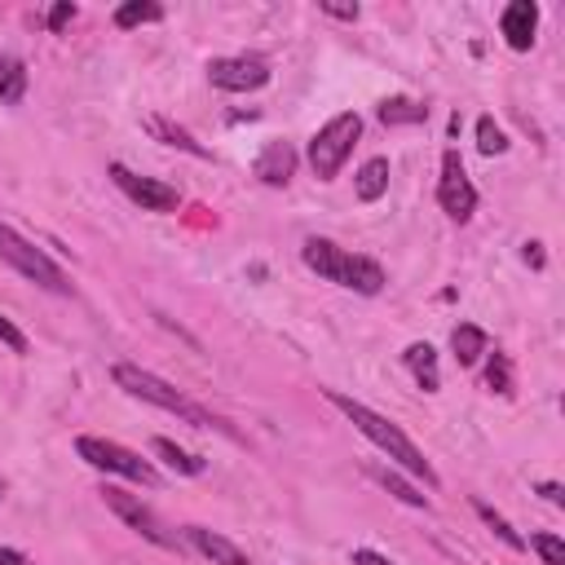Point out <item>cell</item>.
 <instances>
[{
  "mask_svg": "<svg viewBox=\"0 0 565 565\" xmlns=\"http://www.w3.org/2000/svg\"><path fill=\"white\" fill-rule=\"evenodd\" d=\"M327 402H331V406H335V411H340V415H344V419H349V424H353L380 455H388L402 472L419 477L424 486H437V472H433V463L424 459V450H419V446H415L388 415L371 411L366 402H358V397H349V393H340V388H327Z\"/></svg>",
  "mask_w": 565,
  "mask_h": 565,
  "instance_id": "cell-1",
  "label": "cell"
},
{
  "mask_svg": "<svg viewBox=\"0 0 565 565\" xmlns=\"http://www.w3.org/2000/svg\"><path fill=\"white\" fill-rule=\"evenodd\" d=\"M110 380H115L128 397L150 402V406H159V411L177 415V419H181V424H190V428H225L207 406H199L194 397H185L181 388H172L163 375H154V371L137 366V362H115V366H110Z\"/></svg>",
  "mask_w": 565,
  "mask_h": 565,
  "instance_id": "cell-2",
  "label": "cell"
},
{
  "mask_svg": "<svg viewBox=\"0 0 565 565\" xmlns=\"http://www.w3.org/2000/svg\"><path fill=\"white\" fill-rule=\"evenodd\" d=\"M300 260H305L318 278H327V282H335V287H349V291H358V296H380V291H384V269H380V260L358 256V252H344V247H335L331 238H305Z\"/></svg>",
  "mask_w": 565,
  "mask_h": 565,
  "instance_id": "cell-3",
  "label": "cell"
},
{
  "mask_svg": "<svg viewBox=\"0 0 565 565\" xmlns=\"http://www.w3.org/2000/svg\"><path fill=\"white\" fill-rule=\"evenodd\" d=\"M0 260L9 265V269H18L22 278H31L35 287H44V291H53V296H66L71 291V282H66V269L49 256V252H40L31 238H22L9 221H0Z\"/></svg>",
  "mask_w": 565,
  "mask_h": 565,
  "instance_id": "cell-4",
  "label": "cell"
},
{
  "mask_svg": "<svg viewBox=\"0 0 565 565\" xmlns=\"http://www.w3.org/2000/svg\"><path fill=\"white\" fill-rule=\"evenodd\" d=\"M358 137H362V115H358V110L331 115V119L313 132V141H309V168H313V177H318V181H331V177L344 168V159L353 154Z\"/></svg>",
  "mask_w": 565,
  "mask_h": 565,
  "instance_id": "cell-5",
  "label": "cell"
},
{
  "mask_svg": "<svg viewBox=\"0 0 565 565\" xmlns=\"http://www.w3.org/2000/svg\"><path fill=\"white\" fill-rule=\"evenodd\" d=\"M75 455H79L88 468H97V472H115V477H128V481H137V486H159L154 463L141 459L137 450L110 441V437H93V433H84V437H75Z\"/></svg>",
  "mask_w": 565,
  "mask_h": 565,
  "instance_id": "cell-6",
  "label": "cell"
},
{
  "mask_svg": "<svg viewBox=\"0 0 565 565\" xmlns=\"http://www.w3.org/2000/svg\"><path fill=\"white\" fill-rule=\"evenodd\" d=\"M102 499H106V508H110L128 530H137L146 543H154V547H163V552H177V534H168V525L154 516L150 503H141L137 494H128V490H119V486H106Z\"/></svg>",
  "mask_w": 565,
  "mask_h": 565,
  "instance_id": "cell-7",
  "label": "cell"
},
{
  "mask_svg": "<svg viewBox=\"0 0 565 565\" xmlns=\"http://www.w3.org/2000/svg\"><path fill=\"white\" fill-rule=\"evenodd\" d=\"M207 79L225 93H256L269 84V62L260 53H230L207 62Z\"/></svg>",
  "mask_w": 565,
  "mask_h": 565,
  "instance_id": "cell-8",
  "label": "cell"
},
{
  "mask_svg": "<svg viewBox=\"0 0 565 565\" xmlns=\"http://www.w3.org/2000/svg\"><path fill=\"white\" fill-rule=\"evenodd\" d=\"M110 181H115L141 212H177V203H181V190H177V185H168V181H159V177H141V172H132V168H124V163H110Z\"/></svg>",
  "mask_w": 565,
  "mask_h": 565,
  "instance_id": "cell-9",
  "label": "cell"
},
{
  "mask_svg": "<svg viewBox=\"0 0 565 565\" xmlns=\"http://www.w3.org/2000/svg\"><path fill=\"white\" fill-rule=\"evenodd\" d=\"M437 203H441V212H446L450 221H468V216L477 212V190H472V181H468V172H463L459 150H446V154H441Z\"/></svg>",
  "mask_w": 565,
  "mask_h": 565,
  "instance_id": "cell-10",
  "label": "cell"
},
{
  "mask_svg": "<svg viewBox=\"0 0 565 565\" xmlns=\"http://www.w3.org/2000/svg\"><path fill=\"white\" fill-rule=\"evenodd\" d=\"M499 31L508 40V49L525 53L534 44V31H539V4L534 0H512L503 13H499Z\"/></svg>",
  "mask_w": 565,
  "mask_h": 565,
  "instance_id": "cell-11",
  "label": "cell"
},
{
  "mask_svg": "<svg viewBox=\"0 0 565 565\" xmlns=\"http://www.w3.org/2000/svg\"><path fill=\"white\" fill-rule=\"evenodd\" d=\"M185 539H190V547H194L199 556H207L212 565H252V556H247L234 539H225V534H216V530H207V525H185Z\"/></svg>",
  "mask_w": 565,
  "mask_h": 565,
  "instance_id": "cell-12",
  "label": "cell"
},
{
  "mask_svg": "<svg viewBox=\"0 0 565 565\" xmlns=\"http://www.w3.org/2000/svg\"><path fill=\"white\" fill-rule=\"evenodd\" d=\"M252 172L265 181V185H287L291 181V172H296V150L287 146V141H269L260 154H256V163H252Z\"/></svg>",
  "mask_w": 565,
  "mask_h": 565,
  "instance_id": "cell-13",
  "label": "cell"
},
{
  "mask_svg": "<svg viewBox=\"0 0 565 565\" xmlns=\"http://www.w3.org/2000/svg\"><path fill=\"white\" fill-rule=\"evenodd\" d=\"M402 362L411 366V375L419 380V388H424V393H437V388H441V375H437V349H433L428 340H415V344H406Z\"/></svg>",
  "mask_w": 565,
  "mask_h": 565,
  "instance_id": "cell-14",
  "label": "cell"
},
{
  "mask_svg": "<svg viewBox=\"0 0 565 565\" xmlns=\"http://www.w3.org/2000/svg\"><path fill=\"white\" fill-rule=\"evenodd\" d=\"M450 349H455V362L459 366H477L481 353H490V335L477 327V322H459L450 331Z\"/></svg>",
  "mask_w": 565,
  "mask_h": 565,
  "instance_id": "cell-15",
  "label": "cell"
},
{
  "mask_svg": "<svg viewBox=\"0 0 565 565\" xmlns=\"http://www.w3.org/2000/svg\"><path fill=\"white\" fill-rule=\"evenodd\" d=\"M146 132H150V137H159L163 146H177V150L194 154V159H207V154H212L207 146H199V141H194V137H190L181 124H172L168 115H150V119H146Z\"/></svg>",
  "mask_w": 565,
  "mask_h": 565,
  "instance_id": "cell-16",
  "label": "cell"
},
{
  "mask_svg": "<svg viewBox=\"0 0 565 565\" xmlns=\"http://www.w3.org/2000/svg\"><path fill=\"white\" fill-rule=\"evenodd\" d=\"M384 190H388V159L375 154V159H366V163L353 172V194H358L362 203H375V199H384Z\"/></svg>",
  "mask_w": 565,
  "mask_h": 565,
  "instance_id": "cell-17",
  "label": "cell"
},
{
  "mask_svg": "<svg viewBox=\"0 0 565 565\" xmlns=\"http://www.w3.org/2000/svg\"><path fill=\"white\" fill-rule=\"evenodd\" d=\"M366 472H371V477H375V481H380V486H384L393 499H402L406 508H428V494H419V490H415L406 477H397L393 468H380V463H371Z\"/></svg>",
  "mask_w": 565,
  "mask_h": 565,
  "instance_id": "cell-18",
  "label": "cell"
},
{
  "mask_svg": "<svg viewBox=\"0 0 565 565\" xmlns=\"http://www.w3.org/2000/svg\"><path fill=\"white\" fill-rule=\"evenodd\" d=\"M22 93H26V66L0 49V102L13 106V102H22Z\"/></svg>",
  "mask_w": 565,
  "mask_h": 565,
  "instance_id": "cell-19",
  "label": "cell"
},
{
  "mask_svg": "<svg viewBox=\"0 0 565 565\" xmlns=\"http://www.w3.org/2000/svg\"><path fill=\"white\" fill-rule=\"evenodd\" d=\"M428 119V106L424 102H411V97H384L380 102V124H424Z\"/></svg>",
  "mask_w": 565,
  "mask_h": 565,
  "instance_id": "cell-20",
  "label": "cell"
},
{
  "mask_svg": "<svg viewBox=\"0 0 565 565\" xmlns=\"http://www.w3.org/2000/svg\"><path fill=\"white\" fill-rule=\"evenodd\" d=\"M150 446H154V455H159V459H163L172 472H181V477H199V472H203V459H199V455H190V450H181L177 441L154 437Z\"/></svg>",
  "mask_w": 565,
  "mask_h": 565,
  "instance_id": "cell-21",
  "label": "cell"
},
{
  "mask_svg": "<svg viewBox=\"0 0 565 565\" xmlns=\"http://www.w3.org/2000/svg\"><path fill=\"white\" fill-rule=\"evenodd\" d=\"M159 18H163V9H159L154 0H128V4L115 9V26H119V31L141 26V22H159Z\"/></svg>",
  "mask_w": 565,
  "mask_h": 565,
  "instance_id": "cell-22",
  "label": "cell"
},
{
  "mask_svg": "<svg viewBox=\"0 0 565 565\" xmlns=\"http://www.w3.org/2000/svg\"><path fill=\"white\" fill-rule=\"evenodd\" d=\"M472 508H477V516H481V521H486V525H490V530H494V534H499V539H503L512 552H525V539H521V534L508 525V516H503V512H494L486 499H477Z\"/></svg>",
  "mask_w": 565,
  "mask_h": 565,
  "instance_id": "cell-23",
  "label": "cell"
},
{
  "mask_svg": "<svg viewBox=\"0 0 565 565\" xmlns=\"http://www.w3.org/2000/svg\"><path fill=\"white\" fill-rule=\"evenodd\" d=\"M477 150H481V154H503V150H508V132H503L490 115L477 119Z\"/></svg>",
  "mask_w": 565,
  "mask_h": 565,
  "instance_id": "cell-24",
  "label": "cell"
},
{
  "mask_svg": "<svg viewBox=\"0 0 565 565\" xmlns=\"http://www.w3.org/2000/svg\"><path fill=\"white\" fill-rule=\"evenodd\" d=\"M486 384L499 393V397H512V362L503 353H490V366H486Z\"/></svg>",
  "mask_w": 565,
  "mask_h": 565,
  "instance_id": "cell-25",
  "label": "cell"
},
{
  "mask_svg": "<svg viewBox=\"0 0 565 565\" xmlns=\"http://www.w3.org/2000/svg\"><path fill=\"white\" fill-rule=\"evenodd\" d=\"M525 547H534V552L543 556V565H565V543H561V534H552V530L534 534Z\"/></svg>",
  "mask_w": 565,
  "mask_h": 565,
  "instance_id": "cell-26",
  "label": "cell"
},
{
  "mask_svg": "<svg viewBox=\"0 0 565 565\" xmlns=\"http://www.w3.org/2000/svg\"><path fill=\"white\" fill-rule=\"evenodd\" d=\"M0 344H4V349H13V353H26V335H22L4 313H0Z\"/></svg>",
  "mask_w": 565,
  "mask_h": 565,
  "instance_id": "cell-27",
  "label": "cell"
},
{
  "mask_svg": "<svg viewBox=\"0 0 565 565\" xmlns=\"http://www.w3.org/2000/svg\"><path fill=\"white\" fill-rule=\"evenodd\" d=\"M71 18H75V4H71V0H57V4L49 9V31H62Z\"/></svg>",
  "mask_w": 565,
  "mask_h": 565,
  "instance_id": "cell-28",
  "label": "cell"
},
{
  "mask_svg": "<svg viewBox=\"0 0 565 565\" xmlns=\"http://www.w3.org/2000/svg\"><path fill=\"white\" fill-rule=\"evenodd\" d=\"M353 565H393V561L380 556V552H371V547H353Z\"/></svg>",
  "mask_w": 565,
  "mask_h": 565,
  "instance_id": "cell-29",
  "label": "cell"
},
{
  "mask_svg": "<svg viewBox=\"0 0 565 565\" xmlns=\"http://www.w3.org/2000/svg\"><path fill=\"white\" fill-rule=\"evenodd\" d=\"M322 13H331V18H344V22H353V18H358V4H322Z\"/></svg>",
  "mask_w": 565,
  "mask_h": 565,
  "instance_id": "cell-30",
  "label": "cell"
},
{
  "mask_svg": "<svg viewBox=\"0 0 565 565\" xmlns=\"http://www.w3.org/2000/svg\"><path fill=\"white\" fill-rule=\"evenodd\" d=\"M539 494H543L547 503H556V508L565 503V494H561V486H556V481H543V486H539Z\"/></svg>",
  "mask_w": 565,
  "mask_h": 565,
  "instance_id": "cell-31",
  "label": "cell"
},
{
  "mask_svg": "<svg viewBox=\"0 0 565 565\" xmlns=\"http://www.w3.org/2000/svg\"><path fill=\"white\" fill-rule=\"evenodd\" d=\"M525 260L539 269V265H543V243H525Z\"/></svg>",
  "mask_w": 565,
  "mask_h": 565,
  "instance_id": "cell-32",
  "label": "cell"
},
{
  "mask_svg": "<svg viewBox=\"0 0 565 565\" xmlns=\"http://www.w3.org/2000/svg\"><path fill=\"white\" fill-rule=\"evenodd\" d=\"M0 565H26V561H22V552H13V547H0Z\"/></svg>",
  "mask_w": 565,
  "mask_h": 565,
  "instance_id": "cell-33",
  "label": "cell"
},
{
  "mask_svg": "<svg viewBox=\"0 0 565 565\" xmlns=\"http://www.w3.org/2000/svg\"><path fill=\"white\" fill-rule=\"evenodd\" d=\"M0 494H4V481H0Z\"/></svg>",
  "mask_w": 565,
  "mask_h": 565,
  "instance_id": "cell-34",
  "label": "cell"
}]
</instances>
